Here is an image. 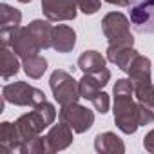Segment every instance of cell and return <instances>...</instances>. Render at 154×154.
Wrapping results in <instances>:
<instances>
[{
  "label": "cell",
  "mask_w": 154,
  "mask_h": 154,
  "mask_svg": "<svg viewBox=\"0 0 154 154\" xmlns=\"http://www.w3.org/2000/svg\"><path fill=\"white\" fill-rule=\"evenodd\" d=\"M114 94V123L123 134H134L140 127L154 123V109L134 100V87L129 78L116 80Z\"/></svg>",
  "instance_id": "1"
},
{
  "label": "cell",
  "mask_w": 154,
  "mask_h": 154,
  "mask_svg": "<svg viewBox=\"0 0 154 154\" xmlns=\"http://www.w3.org/2000/svg\"><path fill=\"white\" fill-rule=\"evenodd\" d=\"M54 120H56V109L49 102H42L36 107H33L31 112L22 114L15 122L17 131L20 134V145L26 143V141H29V140H33L35 136L42 134L44 129H47L49 125L54 123Z\"/></svg>",
  "instance_id": "2"
},
{
  "label": "cell",
  "mask_w": 154,
  "mask_h": 154,
  "mask_svg": "<svg viewBox=\"0 0 154 154\" xmlns=\"http://www.w3.org/2000/svg\"><path fill=\"white\" fill-rule=\"evenodd\" d=\"M102 31L109 45H134V38L131 35V22L120 11H111L102 18Z\"/></svg>",
  "instance_id": "3"
},
{
  "label": "cell",
  "mask_w": 154,
  "mask_h": 154,
  "mask_svg": "<svg viewBox=\"0 0 154 154\" xmlns=\"http://www.w3.org/2000/svg\"><path fill=\"white\" fill-rule=\"evenodd\" d=\"M49 87H51L53 98L58 102V105H69V103L78 102V98H80L78 80H74V76L63 69H56L51 72Z\"/></svg>",
  "instance_id": "4"
},
{
  "label": "cell",
  "mask_w": 154,
  "mask_h": 154,
  "mask_svg": "<svg viewBox=\"0 0 154 154\" xmlns=\"http://www.w3.org/2000/svg\"><path fill=\"white\" fill-rule=\"evenodd\" d=\"M2 96L8 103H13L17 107H36L38 103L47 100L44 91L29 85L27 82H15L4 85Z\"/></svg>",
  "instance_id": "5"
},
{
  "label": "cell",
  "mask_w": 154,
  "mask_h": 154,
  "mask_svg": "<svg viewBox=\"0 0 154 154\" xmlns=\"http://www.w3.org/2000/svg\"><path fill=\"white\" fill-rule=\"evenodd\" d=\"M58 118L60 122L67 123L76 134L87 132L94 123V112L87 109L85 105H80L78 102L69 103V105H60Z\"/></svg>",
  "instance_id": "6"
},
{
  "label": "cell",
  "mask_w": 154,
  "mask_h": 154,
  "mask_svg": "<svg viewBox=\"0 0 154 154\" xmlns=\"http://www.w3.org/2000/svg\"><path fill=\"white\" fill-rule=\"evenodd\" d=\"M78 69L84 74H93L100 80V84L105 87L111 80V71L107 69V60L102 56V53L98 51H84L76 62Z\"/></svg>",
  "instance_id": "7"
},
{
  "label": "cell",
  "mask_w": 154,
  "mask_h": 154,
  "mask_svg": "<svg viewBox=\"0 0 154 154\" xmlns=\"http://www.w3.org/2000/svg\"><path fill=\"white\" fill-rule=\"evenodd\" d=\"M131 24L140 33L154 35V0H131Z\"/></svg>",
  "instance_id": "8"
},
{
  "label": "cell",
  "mask_w": 154,
  "mask_h": 154,
  "mask_svg": "<svg viewBox=\"0 0 154 154\" xmlns=\"http://www.w3.org/2000/svg\"><path fill=\"white\" fill-rule=\"evenodd\" d=\"M44 17L51 22L74 20L78 15V2L76 0H42Z\"/></svg>",
  "instance_id": "9"
},
{
  "label": "cell",
  "mask_w": 154,
  "mask_h": 154,
  "mask_svg": "<svg viewBox=\"0 0 154 154\" xmlns=\"http://www.w3.org/2000/svg\"><path fill=\"white\" fill-rule=\"evenodd\" d=\"M22 22V13L9 4H0V42L2 47L11 45V36L13 33L20 27Z\"/></svg>",
  "instance_id": "10"
},
{
  "label": "cell",
  "mask_w": 154,
  "mask_h": 154,
  "mask_svg": "<svg viewBox=\"0 0 154 154\" xmlns=\"http://www.w3.org/2000/svg\"><path fill=\"white\" fill-rule=\"evenodd\" d=\"M13 51H15V54L18 56V58H27V56H31V54H38L42 49H40V45H38V42H36V38L33 36V33L29 31V27L26 26V27H18L15 33H13V36H11V45H9Z\"/></svg>",
  "instance_id": "11"
},
{
  "label": "cell",
  "mask_w": 154,
  "mask_h": 154,
  "mask_svg": "<svg viewBox=\"0 0 154 154\" xmlns=\"http://www.w3.org/2000/svg\"><path fill=\"white\" fill-rule=\"evenodd\" d=\"M127 74H129V80H131L134 89L150 85L152 84V78H150V60L147 56H143V54H138L132 60Z\"/></svg>",
  "instance_id": "12"
},
{
  "label": "cell",
  "mask_w": 154,
  "mask_h": 154,
  "mask_svg": "<svg viewBox=\"0 0 154 154\" xmlns=\"http://www.w3.org/2000/svg\"><path fill=\"white\" fill-rule=\"evenodd\" d=\"M72 132H74V131H72L67 123H63V122L53 125V127L49 129V132L45 134V136H47V145H49V154L67 149V147L72 143V140H74V138H72Z\"/></svg>",
  "instance_id": "13"
},
{
  "label": "cell",
  "mask_w": 154,
  "mask_h": 154,
  "mask_svg": "<svg viewBox=\"0 0 154 154\" xmlns=\"http://www.w3.org/2000/svg\"><path fill=\"white\" fill-rule=\"evenodd\" d=\"M76 45V31L67 26V24H58L54 26L53 29V44L51 47L56 51V53H71Z\"/></svg>",
  "instance_id": "14"
},
{
  "label": "cell",
  "mask_w": 154,
  "mask_h": 154,
  "mask_svg": "<svg viewBox=\"0 0 154 154\" xmlns=\"http://www.w3.org/2000/svg\"><path fill=\"white\" fill-rule=\"evenodd\" d=\"M138 54L140 53L132 45H123V47H120V45H109L107 47V60L111 63H114L116 67H120L122 71H125V72L129 71L132 60Z\"/></svg>",
  "instance_id": "15"
},
{
  "label": "cell",
  "mask_w": 154,
  "mask_h": 154,
  "mask_svg": "<svg viewBox=\"0 0 154 154\" xmlns=\"http://www.w3.org/2000/svg\"><path fill=\"white\" fill-rule=\"evenodd\" d=\"M94 150L100 154H123L125 152V145L122 141L120 136H116L114 132L107 131V132H100L94 138Z\"/></svg>",
  "instance_id": "16"
},
{
  "label": "cell",
  "mask_w": 154,
  "mask_h": 154,
  "mask_svg": "<svg viewBox=\"0 0 154 154\" xmlns=\"http://www.w3.org/2000/svg\"><path fill=\"white\" fill-rule=\"evenodd\" d=\"M20 147V134L17 131V125L11 122L0 123V154H11L13 150H18Z\"/></svg>",
  "instance_id": "17"
},
{
  "label": "cell",
  "mask_w": 154,
  "mask_h": 154,
  "mask_svg": "<svg viewBox=\"0 0 154 154\" xmlns=\"http://www.w3.org/2000/svg\"><path fill=\"white\" fill-rule=\"evenodd\" d=\"M27 27L33 33V36L36 38L42 51L51 47V44H53V29H54V26H51V20H47V18L40 20L38 18V20H33Z\"/></svg>",
  "instance_id": "18"
},
{
  "label": "cell",
  "mask_w": 154,
  "mask_h": 154,
  "mask_svg": "<svg viewBox=\"0 0 154 154\" xmlns=\"http://www.w3.org/2000/svg\"><path fill=\"white\" fill-rule=\"evenodd\" d=\"M22 67L24 72L33 80H38L44 76V72L47 71V60L40 54H31L27 58H22Z\"/></svg>",
  "instance_id": "19"
},
{
  "label": "cell",
  "mask_w": 154,
  "mask_h": 154,
  "mask_svg": "<svg viewBox=\"0 0 154 154\" xmlns=\"http://www.w3.org/2000/svg\"><path fill=\"white\" fill-rule=\"evenodd\" d=\"M2 67H0V71H2V78L4 80H9L11 76H15L18 71H20V62H18V56L15 54L13 49L9 47H2Z\"/></svg>",
  "instance_id": "20"
},
{
  "label": "cell",
  "mask_w": 154,
  "mask_h": 154,
  "mask_svg": "<svg viewBox=\"0 0 154 154\" xmlns=\"http://www.w3.org/2000/svg\"><path fill=\"white\" fill-rule=\"evenodd\" d=\"M102 84H100V80L96 78V76H93V74H84L82 76V80H78V91H80V98H84V100H93L100 91H102Z\"/></svg>",
  "instance_id": "21"
},
{
  "label": "cell",
  "mask_w": 154,
  "mask_h": 154,
  "mask_svg": "<svg viewBox=\"0 0 154 154\" xmlns=\"http://www.w3.org/2000/svg\"><path fill=\"white\" fill-rule=\"evenodd\" d=\"M18 152H22V154H47L49 152L47 136H42V134L35 136L33 140L22 143L20 149H18Z\"/></svg>",
  "instance_id": "22"
},
{
  "label": "cell",
  "mask_w": 154,
  "mask_h": 154,
  "mask_svg": "<svg viewBox=\"0 0 154 154\" xmlns=\"http://www.w3.org/2000/svg\"><path fill=\"white\" fill-rule=\"evenodd\" d=\"M91 103H93V107L100 112V114H105V112H109V107H111V102H109V94L107 93H103V91H100L93 100H91Z\"/></svg>",
  "instance_id": "23"
},
{
  "label": "cell",
  "mask_w": 154,
  "mask_h": 154,
  "mask_svg": "<svg viewBox=\"0 0 154 154\" xmlns=\"http://www.w3.org/2000/svg\"><path fill=\"white\" fill-rule=\"evenodd\" d=\"M76 2H78V9L85 15L98 13V9L102 6V0H76Z\"/></svg>",
  "instance_id": "24"
},
{
  "label": "cell",
  "mask_w": 154,
  "mask_h": 154,
  "mask_svg": "<svg viewBox=\"0 0 154 154\" xmlns=\"http://www.w3.org/2000/svg\"><path fill=\"white\" fill-rule=\"evenodd\" d=\"M143 147H145L147 152L154 154V129H150V131L145 134V138H143Z\"/></svg>",
  "instance_id": "25"
},
{
  "label": "cell",
  "mask_w": 154,
  "mask_h": 154,
  "mask_svg": "<svg viewBox=\"0 0 154 154\" xmlns=\"http://www.w3.org/2000/svg\"><path fill=\"white\" fill-rule=\"evenodd\" d=\"M107 4H111V6H118V8H127V6H131V0H105Z\"/></svg>",
  "instance_id": "26"
},
{
  "label": "cell",
  "mask_w": 154,
  "mask_h": 154,
  "mask_svg": "<svg viewBox=\"0 0 154 154\" xmlns=\"http://www.w3.org/2000/svg\"><path fill=\"white\" fill-rule=\"evenodd\" d=\"M18 2H22V4H29L31 0H18Z\"/></svg>",
  "instance_id": "27"
}]
</instances>
